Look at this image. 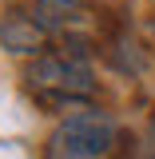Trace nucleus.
I'll list each match as a JSON object with an SVG mask.
<instances>
[{"mask_svg": "<svg viewBox=\"0 0 155 159\" xmlns=\"http://www.w3.org/2000/svg\"><path fill=\"white\" fill-rule=\"evenodd\" d=\"M28 92L44 103V107H68V103H80V99L96 96V80H92V68L84 64V56L76 52H44L28 64Z\"/></svg>", "mask_w": 155, "mask_h": 159, "instance_id": "1", "label": "nucleus"}, {"mask_svg": "<svg viewBox=\"0 0 155 159\" xmlns=\"http://www.w3.org/2000/svg\"><path fill=\"white\" fill-rule=\"evenodd\" d=\"M116 147V123L103 111H76L48 135L44 159H107Z\"/></svg>", "mask_w": 155, "mask_h": 159, "instance_id": "2", "label": "nucleus"}, {"mask_svg": "<svg viewBox=\"0 0 155 159\" xmlns=\"http://www.w3.org/2000/svg\"><path fill=\"white\" fill-rule=\"evenodd\" d=\"M32 20L44 28V36H64L72 44V52H84L80 48V32L92 24V8L84 0H36L32 4Z\"/></svg>", "mask_w": 155, "mask_h": 159, "instance_id": "3", "label": "nucleus"}, {"mask_svg": "<svg viewBox=\"0 0 155 159\" xmlns=\"http://www.w3.org/2000/svg\"><path fill=\"white\" fill-rule=\"evenodd\" d=\"M0 40H4V48H12L20 56H32V52L44 48V28L24 12H8L0 20Z\"/></svg>", "mask_w": 155, "mask_h": 159, "instance_id": "4", "label": "nucleus"}, {"mask_svg": "<svg viewBox=\"0 0 155 159\" xmlns=\"http://www.w3.org/2000/svg\"><path fill=\"white\" fill-rule=\"evenodd\" d=\"M151 131H155V119H151Z\"/></svg>", "mask_w": 155, "mask_h": 159, "instance_id": "5", "label": "nucleus"}]
</instances>
